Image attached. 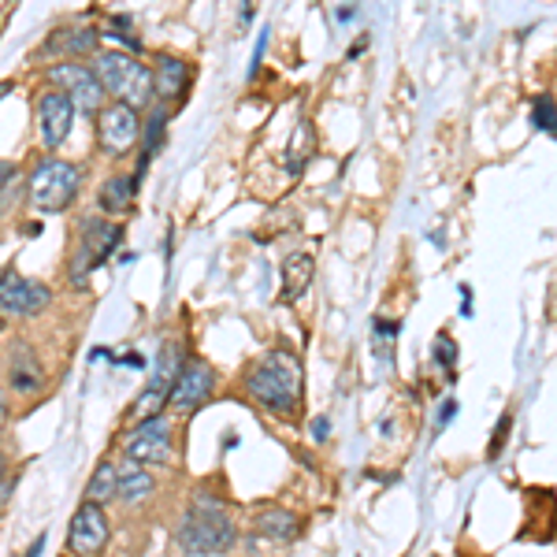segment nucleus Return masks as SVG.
Returning <instances> with one entry per match:
<instances>
[{
	"label": "nucleus",
	"mask_w": 557,
	"mask_h": 557,
	"mask_svg": "<svg viewBox=\"0 0 557 557\" xmlns=\"http://www.w3.org/2000/svg\"><path fill=\"white\" fill-rule=\"evenodd\" d=\"M301 386H305V372H301V361L290 354V349H272V354H264L246 375L249 398H253L260 409L278 412V417L298 412Z\"/></svg>",
	"instance_id": "f257e3e1"
},
{
	"label": "nucleus",
	"mask_w": 557,
	"mask_h": 557,
	"mask_svg": "<svg viewBox=\"0 0 557 557\" xmlns=\"http://www.w3.org/2000/svg\"><path fill=\"white\" fill-rule=\"evenodd\" d=\"M235 520H231L227 506L215 494L197 491L194 506L186 509V517L178 520L175 543L186 557H215L227 554L235 546Z\"/></svg>",
	"instance_id": "f03ea898"
},
{
	"label": "nucleus",
	"mask_w": 557,
	"mask_h": 557,
	"mask_svg": "<svg viewBox=\"0 0 557 557\" xmlns=\"http://www.w3.org/2000/svg\"><path fill=\"white\" fill-rule=\"evenodd\" d=\"M94 71L101 78L104 94L131 104L134 112L152 101V71L138 57H131V52H101Z\"/></svg>",
	"instance_id": "7ed1b4c3"
},
{
	"label": "nucleus",
	"mask_w": 557,
	"mask_h": 557,
	"mask_svg": "<svg viewBox=\"0 0 557 557\" xmlns=\"http://www.w3.org/2000/svg\"><path fill=\"white\" fill-rule=\"evenodd\" d=\"M78 168L71 164V160H45L38 164V172L30 175V205L38 212H64L75 205L78 197Z\"/></svg>",
	"instance_id": "20e7f679"
},
{
	"label": "nucleus",
	"mask_w": 557,
	"mask_h": 557,
	"mask_svg": "<svg viewBox=\"0 0 557 557\" xmlns=\"http://www.w3.org/2000/svg\"><path fill=\"white\" fill-rule=\"evenodd\" d=\"M120 238H123L120 223H108V220L83 223V231H78L75 257H71V283L86 286L89 272H97V268H101L104 260L112 257V249L120 246Z\"/></svg>",
	"instance_id": "39448f33"
},
{
	"label": "nucleus",
	"mask_w": 557,
	"mask_h": 557,
	"mask_svg": "<svg viewBox=\"0 0 557 557\" xmlns=\"http://www.w3.org/2000/svg\"><path fill=\"white\" fill-rule=\"evenodd\" d=\"M52 305V290L20 272L0 275V317H38Z\"/></svg>",
	"instance_id": "423d86ee"
},
{
	"label": "nucleus",
	"mask_w": 557,
	"mask_h": 557,
	"mask_svg": "<svg viewBox=\"0 0 557 557\" xmlns=\"http://www.w3.org/2000/svg\"><path fill=\"white\" fill-rule=\"evenodd\" d=\"M123 450L138 465H172V457H175L172 428H168L164 417L141 420V428H134L131 435L123 438Z\"/></svg>",
	"instance_id": "0eeeda50"
},
{
	"label": "nucleus",
	"mask_w": 557,
	"mask_h": 557,
	"mask_svg": "<svg viewBox=\"0 0 557 557\" xmlns=\"http://www.w3.org/2000/svg\"><path fill=\"white\" fill-rule=\"evenodd\" d=\"M108 539H112V528H108V517L97 502H83L78 513L71 517V532H67V550L75 557H101Z\"/></svg>",
	"instance_id": "6e6552de"
},
{
	"label": "nucleus",
	"mask_w": 557,
	"mask_h": 557,
	"mask_svg": "<svg viewBox=\"0 0 557 557\" xmlns=\"http://www.w3.org/2000/svg\"><path fill=\"white\" fill-rule=\"evenodd\" d=\"M97 138H101V149L108 152V157H123V152H131L134 141L141 138L138 112L123 101L104 104L101 120H97Z\"/></svg>",
	"instance_id": "1a4fd4ad"
},
{
	"label": "nucleus",
	"mask_w": 557,
	"mask_h": 557,
	"mask_svg": "<svg viewBox=\"0 0 557 557\" xmlns=\"http://www.w3.org/2000/svg\"><path fill=\"white\" fill-rule=\"evenodd\" d=\"M52 86L60 89V94L71 97V104L83 108V112H101L104 108V86L101 78H97V71H89L83 64H57L49 71Z\"/></svg>",
	"instance_id": "9d476101"
},
{
	"label": "nucleus",
	"mask_w": 557,
	"mask_h": 557,
	"mask_svg": "<svg viewBox=\"0 0 557 557\" xmlns=\"http://www.w3.org/2000/svg\"><path fill=\"white\" fill-rule=\"evenodd\" d=\"M178 380V346L168 343L160 349L157 364H152V380L149 386L141 391V398L134 401V417L138 420H149V417H160V409L168 406V394H172V383Z\"/></svg>",
	"instance_id": "9b49d317"
},
{
	"label": "nucleus",
	"mask_w": 557,
	"mask_h": 557,
	"mask_svg": "<svg viewBox=\"0 0 557 557\" xmlns=\"http://www.w3.org/2000/svg\"><path fill=\"white\" fill-rule=\"evenodd\" d=\"M215 391V372L212 364L205 361H190L178 372V380L172 383V394H168V406L178 409V412H194L197 406L212 398Z\"/></svg>",
	"instance_id": "f8f14e48"
},
{
	"label": "nucleus",
	"mask_w": 557,
	"mask_h": 557,
	"mask_svg": "<svg viewBox=\"0 0 557 557\" xmlns=\"http://www.w3.org/2000/svg\"><path fill=\"white\" fill-rule=\"evenodd\" d=\"M71 123H75V104H71L67 94L52 89V94L38 97V127H41V141L45 149H60L71 134Z\"/></svg>",
	"instance_id": "ddd939ff"
},
{
	"label": "nucleus",
	"mask_w": 557,
	"mask_h": 557,
	"mask_svg": "<svg viewBox=\"0 0 557 557\" xmlns=\"http://www.w3.org/2000/svg\"><path fill=\"white\" fill-rule=\"evenodd\" d=\"M312 275H317V260L312 253H290L283 264V305H294L305 298V290L312 286Z\"/></svg>",
	"instance_id": "4468645a"
},
{
	"label": "nucleus",
	"mask_w": 557,
	"mask_h": 557,
	"mask_svg": "<svg viewBox=\"0 0 557 557\" xmlns=\"http://www.w3.org/2000/svg\"><path fill=\"white\" fill-rule=\"evenodd\" d=\"M115 472H120V494H115V498L127 502V506H141L152 494V487H157L152 475L146 472V465L131 461V457H123V461L115 465Z\"/></svg>",
	"instance_id": "2eb2a0df"
},
{
	"label": "nucleus",
	"mask_w": 557,
	"mask_h": 557,
	"mask_svg": "<svg viewBox=\"0 0 557 557\" xmlns=\"http://www.w3.org/2000/svg\"><path fill=\"white\" fill-rule=\"evenodd\" d=\"M186 86V64L175 57H157V71H152V97L157 101H175Z\"/></svg>",
	"instance_id": "dca6fc26"
},
{
	"label": "nucleus",
	"mask_w": 557,
	"mask_h": 557,
	"mask_svg": "<svg viewBox=\"0 0 557 557\" xmlns=\"http://www.w3.org/2000/svg\"><path fill=\"white\" fill-rule=\"evenodd\" d=\"M253 524L268 539H278V543H286V539L298 535V517H294L290 509H260V513L253 517Z\"/></svg>",
	"instance_id": "f3484780"
},
{
	"label": "nucleus",
	"mask_w": 557,
	"mask_h": 557,
	"mask_svg": "<svg viewBox=\"0 0 557 557\" xmlns=\"http://www.w3.org/2000/svg\"><path fill=\"white\" fill-rule=\"evenodd\" d=\"M12 386L20 394L41 391V368H38V361H34V354H26V346H15V357H12Z\"/></svg>",
	"instance_id": "a211bd4d"
},
{
	"label": "nucleus",
	"mask_w": 557,
	"mask_h": 557,
	"mask_svg": "<svg viewBox=\"0 0 557 557\" xmlns=\"http://www.w3.org/2000/svg\"><path fill=\"white\" fill-rule=\"evenodd\" d=\"M115 494H120V472H115L112 461L97 465L94 480H89L86 487V502H97V506H104V502H112Z\"/></svg>",
	"instance_id": "6ab92c4d"
},
{
	"label": "nucleus",
	"mask_w": 557,
	"mask_h": 557,
	"mask_svg": "<svg viewBox=\"0 0 557 557\" xmlns=\"http://www.w3.org/2000/svg\"><path fill=\"white\" fill-rule=\"evenodd\" d=\"M134 183L138 178H127V175H115V178H108L104 183V190H101V205L108 212H127L131 209V201H134Z\"/></svg>",
	"instance_id": "aec40b11"
},
{
	"label": "nucleus",
	"mask_w": 557,
	"mask_h": 557,
	"mask_svg": "<svg viewBox=\"0 0 557 557\" xmlns=\"http://www.w3.org/2000/svg\"><path fill=\"white\" fill-rule=\"evenodd\" d=\"M532 127L557 138V101L550 94H535L532 97Z\"/></svg>",
	"instance_id": "412c9836"
},
{
	"label": "nucleus",
	"mask_w": 557,
	"mask_h": 557,
	"mask_svg": "<svg viewBox=\"0 0 557 557\" xmlns=\"http://www.w3.org/2000/svg\"><path fill=\"white\" fill-rule=\"evenodd\" d=\"M509 428H513V417H509V412H506V417L498 420V428H494V438H491V446H487V457H491V461L502 454V443H506V438H509Z\"/></svg>",
	"instance_id": "4be33fe9"
},
{
	"label": "nucleus",
	"mask_w": 557,
	"mask_h": 557,
	"mask_svg": "<svg viewBox=\"0 0 557 557\" xmlns=\"http://www.w3.org/2000/svg\"><path fill=\"white\" fill-rule=\"evenodd\" d=\"M435 357H438V364H443V368H454V364H457V343H454L450 335H438Z\"/></svg>",
	"instance_id": "5701e85b"
},
{
	"label": "nucleus",
	"mask_w": 557,
	"mask_h": 557,
	"mask_svg": "<svg viewBox=\"0 0 557 557\" xmlns=\"http://www.w3.org/2000/svg\"><path fill=\"white\" fill-rule=\"evenodd\" d=\"M4 428H8V398L0 394V435H4Z\"/></svg>",
	"instance_id": "b1692460"
},
{
	"label": "nucleus",
	"mask_w": 557,
	"mask_h": 557,
	"mask_svg": "<svg viewBox=\"0 0 557 557\" xmlns=\"http://www.w3.org/2000/svg\"><path fill=\"white\" fill-rule=\"evenodd\" d=\"M12 175H15V168L8 164V160H0V186H4V183H8V178H12Z\"/></svg>",
	"instance_id": "393cba45"
},
{
	"label": "nucleus",
	"mask_w": 557,
	"mask_h": 557,
	"mask_svg": "<svg viewBox=\"0 0 557 557\" xmlns=\"http://www.w3.org/2000/svg\"><path fill=\"white\" fill-rule=\"evenodd\" d=\"M312 428H317V431H312V435H317V438H327V435H331V424H327V420H317V424H312Z\"/></svg>",
	"instance_id": "a878e982"
},
{
	"label": "nucleus",
	"mask_w": 557,
	"mask_h": 557,
	"mask_svg": "<svg viewBox=\"0 0 557 557\" xmlns=\"http://www.w3.org/2000/svg\"><path fill=\"white\" fill-rule=\"evenodd\" d=\"M454 412H457V406L450 401V406H446L443 412H438V424H450V420H454Z\"/></svg>",
	"instance_id": "bb28decb"
},
{
	"label": "nucleus",
	"mask_w": 557,
	"mask_h": 557,
	"mask_svg": "<svg viewBox=\"0 0 557 557\" xmlns=\"http://www.w3.org/2000/svg\"><path fill=\"white\" fill-rule=\"evenodd\" d=\"M8 494H12V480H0V506L8 502Z\"/></svg>",
	"instance_id": "cd10ccee"
},
{
	"label": "nucleus",
	"mask_w": 557,
	"mask_h": 557,
	"mask_svg": "<svg viewBox=\"0 0 557 557\" xmlns=\"http://www.w3.org/2000/svg\"><path fill=\"white\" fill-rule=\"evenodd\" d=\"M41 546H45V535L38 539V543L30 546V550H26V557H41Z\"/></svg>",
	"instance_id": "c85d7f7f"
},
{
	"label": "nucleus",
	"mask_w": 557,
	"mask_h": 557,
	"mask_svg": "<svg viewBox=\"0 0 557 557\" xmlns=\"http://www.w3.org/2000/svg\"><path fill=\"white\" fill-rule=\"evenodd\" d=\"M0 475H4V457H0Z\"/></svg>",
	"instance_id": "c756f323"
},
{
	"label": "nucleus",
	"mask_w": 557,
	"mask_h": 557,
	"mask_svg": "<svg viewBox=\"0 0 557 557\" xmlns=\"http://www.w3.org/2000/svg\"><path fill=\"white\" fill-rule=\"evenodd\" d=\"M554 312H557V290H554Z\"/></svg>",
	"instance_id": "7c9ffc66"
}]
</instances>
